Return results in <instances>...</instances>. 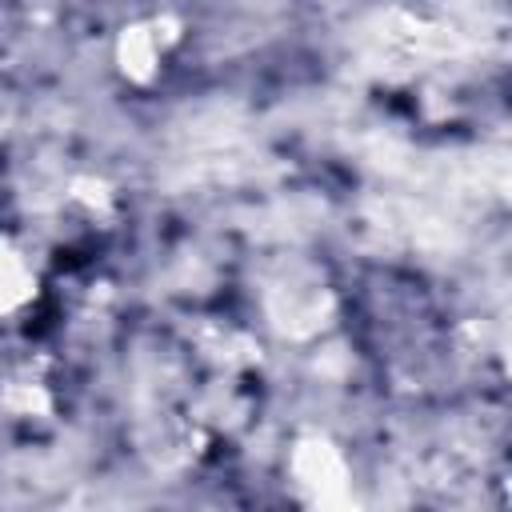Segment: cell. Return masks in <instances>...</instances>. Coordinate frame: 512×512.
<instances>
[{
	"instance_id": "1",
	"label": "cell",
	"mask_w": 512,
	"mask_h": 512,
	"mask_svg": "<svg viewBox=\"0 0 512 512\" xmlns=\"http://www.w3.org/2000/svg\"><path fill=\"white\" fill-rule=\"evenodd\" d=\"M160 52H164V36H160V24H136L120 36V68L132 76V80H148L160 64Z\"/></svg>"
},
{
	"instance_id": "2",
	"label": "cell",
	"mask_w": 512,
	"mask_h": 512,
	"mask_svg": "<svg viewBox=\"0 0 512 512\" xmlns=\"http://www.w3.org/2000/svg\"><path fill=\"white\" fill-rule=\"evenodd\" d=\"M36 296V272L12 244H0V316L24 308Z\"/></svg>"
}]
</instances>
